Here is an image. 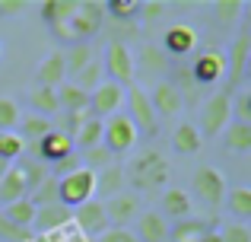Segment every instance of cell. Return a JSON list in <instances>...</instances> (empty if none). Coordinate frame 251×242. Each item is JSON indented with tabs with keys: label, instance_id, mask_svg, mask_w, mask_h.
<instances>
[{
	"label": "cell",
	"instance_id": "47",
	"mask_svg": "<svg viewBox=\"0 0 251 242\" xmlns=\"http://www.w3.org/2000/svg\"><path fill=\"white\" fill-rule=\"evenodd\" d=\"M166 10H169V3H159V0H153V3H140V16L143 19H159Z\"/></svg>",
	"mask_w": 251,
	"mask_h": 242
},
{
	"label": "cell",
	"instance_id": "39",
	"mask_svg": "<svg viewBox=\"0 0 251 242\" xmlns=\"http://www.w3.org/2000/svg\"><path fill=\"white\" fill-rule=\"evenodd\" d=\"M242 10H245L242 0H216V3H213V13H216L220 23H235Z\"/></svg>",
	"mask_w": 251,
	"mask_h": 242
},
{
	"label": "cell",
	"instance_id": "9",
	"mask_svg": "<svg viewBox=\"0 0 251 242\" xmlns=\"http://www.w3.org/2000/svg\"><path fill=\"white\" fill-rule=\"evenodd\" d=\"M124 96H127V89L118 86V83H111V80L99 83V86L89 93V115L99 118V121L118 115V108L124 106Z\"/></svg>",
	"mask_w": 251,
	"mask_h": 242
},
{
	"label": "cell",
	"instance_id": "35",
	"mask_svg": "<svg viewBox=\"0 0 251 242\" xmlns=\"http://www.w3.org/2000/svg\"><path fill=\"white\" fill-rule=\"evenodd\" d=\"M102 6L115 23H134V16L140 13V3H137V0H108V3H102Z\"/></svg>",
	"mask_w": 251,
	"mask_h": 242
},
{
	"label": "cell",
	"instance_id": "43",
	"mask_svg": "<svg viewBox=\"0 0 251 242\" xmlns=\"http://www.w3.org/2000/svg\"><path fill=\"white\" fill-rule=\"evenodd\" d=\"M232 118L239 124H251V93H245V89L232 96Z\"/></svg>",
	"mask_w": 251,
	"mask_h": 242
},
{
	"label": "cell",
	"instance_id": "23",
	"mask_svg": "<svg viewBox=\"0 0 251 242\" xmlns=\"http://www.w3.org/2000/svg\"><path fill=\"white\" fill-rule=\"evenodd\" d=\"M38 10H42V19L54 29V26L70 23V16L76 13V0H45Z\"/></svg>",
	"mask_w": 251,
	"mask_h": 242
},
{
	"label": "cell",
	"instance_id": "36",
	"mask_svg": "<svg viewBox=\"0 0 251 242\" xmlns=\"http://www.w3.org/2000/svg\"><path fill=\"white\" fill-rule=\"evenodd\" d=\"M51 131V121L42 118V115H29V118H23V140H42L45 134Z\"/></svg>",
	"mask_w": 251,
	"mask_h": 242
},
{
	"label": "cell",
	"instance_id": "21",
	"mask_svg": "<svg viewBox=\"0 0 251 242\" xmlns=\"http://www.w3.org/2000/svg\"><path fill=\"white\" fill-rule=\"evenodd\" d=\"M162 217H175V223L188 220L191 217V194L181 191V188H166L162 191Z\"/></svg>",
	"mask_w": 251,
	"mask_h": 242
},
{
	"label": "cell",
	"instance_id": "38",
	"mask_svg": "<svg viewBox=\"0 0 251 242\" xmlns=\"http://www.w3.org/2000/svg\"><path fill=\"white\" fill-rule=\"evenodd\" d=\"M32 204L35 207H48V204H57V179H45L42 185H38V191L32 194Z\"/></svg>",
	"mask_w": 251,
	"mask_h": 242
},
{
	"label": "cell",
	"instance_id": "3",
	"mask_svg": "<svg viewBox=\"0 0 251 242\" xmlns=\"http://www.w3.org/2000/svg\"><path fill=\"white\" fill-rule=\"evenodd\" d=\"M232 96L229 89H220V93H213L207 102H203L201 108V134L203 137H220L223 131L229 128V121H232Z\"/></svg>",
	"mask_w": 251,
	"mask_h": 242
},
{
	"label": "cell",
	"instance_id": "45",
	"mask_svg": "<svg viewBox=\"0 0 251 242\" xmlns=\"http://www.w3.org/2000/svg\"><path fill=\"white\" fill-rule=\"evenodd\" d=\"M76 169H83V162H80V153H70V156H64V160H57L54 166H51V172H54L57 179H64V175L76 172Z\"/></svg>",
	"mask_w": 251,
	"mask_h": 242
},
{
	"label": "cell",
	"instance_id": "1",
	"mask_svg": "<svg viewBox=\"0 0 251 242\" xmlns=\"http://www.w3.org/2000/svg\"><path fill=\"white\" fill-rule=\"evenodd\" d=\"M169 175H172V166L169 160L159 153V150H143L130 160V169H127V182L140 191H159V188L169 185Z\"/></svg>",
	"mask_w": 251,
	"mask_h": 242
},
{
	"label": "cell",
	"instance_id": "41",
	"mask_svg": "<svg viewBox=\"0 0 251 242\" xmlns=\"http://www.w3.org/2000/svg\"><path fill=\"white\" fill-rule=\"evenodd\" d=\"M89 118H92V115H89V108H86V112H67V115L61 118V128H57V131H61V134H67L70 140H74V137H76V131H80L83 124L89 121Z\"/></svg>",
	"mask_w": 251,
	"mask_h": 242
},
{
	"label": "cell",
	"instance_id": "12",
	"mask_svg": "<svg viewBox=\"0 0 251 242\" xmlns=\"http://www.w3.org/2000/svg\"><path fill=\"white\" fill-rule=\"evenodd\" d=\"M74 223L80 226V233L83 236H89V239H99L105 230H108V217H105V207H102V201H86V204H80L74 211Z\"/></svg>",
	"mask_w": 251,
	"mask_h": 242
},
{
	"label": "cell",
	"instance_id": "18",
	"mask_svg": "<svg viewBox=\"0 0 251 242\" xmlns=\"http://www.w3.org/2000/svg\"><path fill=\"white\" fill-rule=\"evenodd\" d=\"M70 153H74V140H70L67 134H61V131H54V128L38 140V156L48 160L51 166H54L57 160H64V156H70Z\"/></svg>",
	"mask_w": 251,
	"mask_h": 242
},
{
	"label": "cell",
	"instance_id": "14",
	"mask_svg": "<svg viewBox=\"0 0 251 242\" xmlns=\"http://www.w3.org/2000/svg\"><path fill=\"white\" fill-rule=\"evenodd\" d=\"M102 207H105V217H108V226H124L127 220L140 217V198L130 191H121L115 198H108Z\"/></svg>",
	"mask_w": 251,
	"mask_h": 242
},
{
	"label": "cell",
	"instance_id": "4",
	"mask_svg": "<svg viewBox=\"0 0 251 242\" xmlns=\"http://www.w3.org/2000/svg\"><path fill=\"white\" fill-rule=\"evenodd\" d=\"M102 19H105V6L99 0H76V13L70 16L67 32L74 38V45L89 42L99 29H102Z\"/></svg>",
	"mask_w": 251,
	"mask_h": 242
},
{
	"label": "cell",
	"instance_id": "50",
	"mask_svg": "<svg viewBox=\"0 0 251 242\" xmlns=\"http://www.w3.org/2000/svg\"><path fill=\"white\" fill-rule=\"evenodd\" d=\"M197 242H220V236H216V233H213V230H210V233H207V236H201V239H197Z\"/></svg>",
	"mask_w": 251,
	"mask_h": 242
},
{
	"label": "cell",
	"instance_id": "40",
	"mask_svg": "<svg viewBox=\"0 0 251 242\" xmlns=\"http://www.w3.org/2000/svg\"><path fill=\"white\" fill-rule=\"evenodd\" d=\"M0 239L3 242H32V230H23V226L10 223V220L0 214Z\"/></svg>",
	"mask_w": 251,
	"mask_h": 242
},
{
	"label": "cell",
	"instance_id": "33",
	"mask_svg": "<svg viewBox=\"0 0 251 242\" xmlns=\"http://www.w3.org/2000/svg\"><path fill=\"white\" fill-rule=\"evenodd\" d=\"M102 131H105V121L89 118L80 131H76L74 147H80V150H92V147H99V143H102Z\"/></svg>",
	"mask_w": 251,
	"mask_h": 242
},
{
	"label": "cell",
	"instance_id": "46",
	"mask_svg": "<svg viewBox=\"0 0 251 242\" xmlns=\"http://www.w3.org/2000/svg\"><path fill=\"white\" fill-rule=\"evenodd\" d=\"M99 242H137V236L127 226H108V230L99 236Z\"/></svg>",
	"mask_w": 251,
	"mask_h": 242
},
{
	"label": "cell",
	"instance_id": "30",
	"mask_svg": "<svg viewBox=\"0 0 251 242\" xmlns=\"http://www.w3.org/2000/svg\"><path fill=\"white\" fill-rule=\"evenodd\" d=\"M226 207H229V214L235 217V223H242V220H248L251 217V188H232V191L226 194Z\"/></svg>",
	"mask_w": 251,
	"mask_h": 242
},
{
	"label": "cell",
	"instance_id": "7",
	"mask_svg": "<svg viewBox=\"0 0 251 242\" xmlns=\"http://www.w3.org/2000/svg\"><path fill=\"white\" fill-rule=\"evenodd\" d=\"M102 64H105V70H108L111 83H118V86H130V83H134L137 64H134V54H130V48L124 42H108Z\"/></svg>",
	"mask_w": 251,
	"mask_h": 242
},
{
	"label": "cell",
	"instance_id": "42",
	"mask_svg": "<svg viewBox=\"0 0 251 242\" xmlns=\"http://www.w3.org/2000/svg\"><path fill=\"white\" fill-rule=\"evenodd\" d=\"M19 118H23V115H19V106L13 99H3V96H0V131H13L19 124Z\"/></svg>",
	"mask_w": 251,
	"mask_h": 242
},
{
	"label": "cell",
	"instance_id": "24",
	"mask_svg": "<svg viewBox=\"0 0 251 242\" xmlns=\"http://www.w3.org/2000/svg\"><path fill=\"white\" fill-rule=\"evenodd\" d=\"M207 233H210L207 220L188 217V220H178V223L169 230V242H197L201 236H207Z\"/></svg>",
	"mask_w": 251,
	"mask_h": 242
},
{
	"label": "cell",
	"instance_id": "17",
	"mask_svg": "<svg viewBox=\"0 0 251 242\" xmlns=\"http://www.w3.org/2000/svg\"><path fill=\"white\" fill-rule=\"evenodd\" d=\"M137 242H169V223L162 214L147 211L137 217V230H134Z\"/></svg>",
	"mask_w": 251,
	"mask_h": 242
},
{
	"label": "cell",
	"instance_id": "37",
	"mask_svg": "<svg viewBox=\"0 0 251 242\" xmlns=\"http://www.w3.org/2000/svg\"><path fill=\"white\" fill-rule=\"evenodd\" d=\"M99 70H102V64H99V57H96V61H89L80 74L74 77V86L83 89V93H92V89L99 86Z\"/></svg>",
	"mask_w": 251,
	"mask_h": 242
},
{
	"label": "cell",
	"instance_id": "11",
	"mask_svg": "<svg viewBox=\"0 0 251 242\" xmlns=\"http://www.w3.org/2000/svg\"><path fill=\"white\" fill-rule=\"evenodd\" d=\"M223 77H226V51H220V48L201 51V57L191 67V80L197 86H216Z\"/></svg>",
	"mask_w": 251,
	"mask_h": 242
},
{
	"label": "cell",
	"instance_id": "26",
	"mask_svg": "<svg viewBox=\"0 0 251 242\" xmlns=\"http://www.w3.org/2000/svg\"><path fill=\"white\" fill-rule=\"evenodd\" d=\"M223 147L232 153H248L251 150V124L229 121V128L223 131Z\"/></svg>",
	"mask_w": 251,
	"mask_h": 242
},
{
	"label": "cell",
	"instance_id": "22",
	"mask_svg": "<svg viewBox=\"0 0 251 242\" xmlns=\"http://www.w3.org/2000/svg\"><path fill=\"white\" fill-rule=\"evenodd\" d=\"M121 191H124V169L118 166V162L108 166V169H102V172H96V194L99 198H115V194H121Z\"/></svg>",
	"mask_w": 251,
	"mask_h": 242
},
{
	"label": "cell",
	"instance_id": "25",
	"mask_svg": "<svg viewBox=\"0 0 251 242\" xmlns=\"http://www.w3.org/2000/svg\"><path fill=\"white\" fill-rule=\"evenodd\" d=\"M54 96H57V106H61L64 112H86V108H89V93L76 89L74 83H61V86L54 89Z\"/></svg>",
	"mask_w": 251,
	"mask_h": 242
},
{
	"label": "cell",
	"instance_id": "2",
	"mask_svg": "<svg viewBox=\"0 0 251 242\" xmlns=\"http://www.w3.org/2000/svg\"><path fill=\"white\" fill-rule=\"evenodd\" d=\"M92 198H96V172L76 169V172L57 179V204H64L67 211H76L80 204Z\"/></svg>",
	"mask_w": 251,
	"mask_h": 242
},
{
	"label": "cell",
	"instance_id": "10",
	"mask_svg": "<svg viewBox=\"0 0 251 242\" xmlns=\"http://www.w3.org/2000/svg\"><path fill=\"white\" fill-rule=\"evenodd\" d=\"M248 54H251V35H248V29H242L239 38L232 42V48H229V54H226V89L229 93H235L239 83L245 80Z\"/></svg>",
	"mask_w": 251,
	"mask_h": 242
},
{
	"label": "cell",
	"instance_id": "44",
	"mask_svg": "<svg viewBox=\"0 0 251 242\" xmlns=\"http://www.w3.org/2000/svg\"><path fill=\"white\" fill-rule=\"evenodd\" d=\"M216 236H220V242H251V230L245 223H226Z\"/></svg>",
	"mask_w": 251,
	"mask_h": 242
},
{
	"label": "cell",
	"instance_id": "19",
	"mask_svg": "<svg viewBox=\"0 0 251 242\" xmlns=\"http://www.w3.org/2000/svg\"><path fill=\"white\" fill-rule=\"evenodd\" d=\"M67 77V67H64V54L61 51H51L48 57H42L38 64V86H48V89H57Z\"/></svg>",
	"mask_w": 251,
	"mask_h": 242
},
{
	"label": "cell",
	"instance_id": "6",
	"mask_svg": "<svg viewBox=\"0 0 251 242\" xmlns=\"http://www.w3.org/2000/svg\"><path fill=\"white\" fill-rule=\"evenodd\" d=\"M137 131H134V124H130L127 115H111L108 121H105V131H102V147L105 150H111L115 156H124V153H130V150L137 147Z\"/></svg>",
	"mask_w": 251,
	"mask_h": 242
},
{
	"label": "cell",
	"instance_id": "8",
	"mask_svg": "<svg viewBox=\"0 0 251 242\" xmlns=\"http://www.w3.org/2000/svg\"><path fill=\"white\" fill-rule=\"evenodd\" d=\"M191 191H194L197 198L203 201V204L220 207L223 201H226V179H223L220 169L201 166V169L194 172V179H191Z\"/></svg>",
	"mask_w": 251,
	"mask_h": 242
},
{
	"label": "cell",
	"instance_id": "31",
	"mask_svg": "<svg viewBox=\"0 0 251 242\" xmlns=\"http://www.w3.org/2000/svg\"><path fill=\"white\" fill-rule=\"evenodd\" d=\"M80 162H83V169H89V172H102V169L115 166L118 156L99 143V147H92V150H83V153H80Z\"/></svg>",
	"mask_w": 251,
	"mask_h": 242
},
{
	"label": "cell",
	"instance_id": "16",
	"mask_svg": "<svg viewBox=\"0 0 251 242\" xmlns=\"http://www.w3.org/2000/svg\"><path fill=\"white\" fill-rule=\"evenodd\" d=\"M74 220V211H67L64 204H48V207H35V220H32V230L42 233V236H51L61 226H67Z\"/></svg>",
	"mask_w": 251,
	"mask_h": 242
},
{
	"label": "cell",
	"instance_id": "34",
	"mask_svg": "<svg viewBox=\"0 0 251 242\" xmlns=\"http://www.w3.org/2000/svg\"><path fill=\"white\" fill-rule=\"evenodd\" d=\"M23 150H25V140L16 134V131H0V162L19 160Z\"/></svg>",
	"mask_w": 251,
	"mask_h": 242
},
{
	"label": "cell",
	"instance_id": "13",
	"mask_svg": "<svg viewBox=\"0 0 251 242\" xmlns=\"http://www.w3.org/2000/svg\"><path fill=\"white\" fill-rule=\"evenodd\" d=\"M150 106H153L156 118H175L178 112H181L184 99H181V89H178V83H156L153 86V96H150Z\"/></svg>",
	"mask_w": 251,
	"mask_h": 242
},
{
	"label": "cell",
	"instance_id": "29",
	"mask_svg": "<svg viewBox=\"0 0 251 242\" xmlns=\"http://www.w3.org/2000/svg\"><path fill=\"white\" fill-rule=\"evenodd\" d=\"M0 214H3L10 223L23 226V230H32V220H35V204H32L29 198H19V201H13V204H6Z\"/></svg>",
	"mask_w": 251,
	"mask_h": 242
},
{
	"label": "cell",
	"instance_id": "48",
	"mask_svg": "<svg viewBox=\"0 0 251 242\" xmlns=\"http://www.w3.org/2000/svg\"><path fill=\"white\" fill-rule=\"evenodd\" d=\"M25 10V0H0V16H19Z\"/></svg>",
	"mask_w": 251,
	"mask_h": 242
},
{
	"label": "cell",
	"instance_id": "51",
	"mask_svg": "<svg viewBox=\"0 0 251 242\" xmlns=\"http://www.w3.org/2000/svg\"><path fill=\"white\" fill-rule=\"evenodd\" d=\"M6 169H10V166H6V162H0V179H3V175H6Z\"/></svg>",
	"mask_w": 251,
	"mask_h": 242
},
{
	"label": "cell",
	"instance_id": "20",
	"mask_svg": "<svg viewBox=\"0 0 251 242\" xmlns=\"http://www.w3.org/2000/svg\"><path fill=\"white\" fill-rule=\"evenodd\" d=\"M19 198H29V185H25V175H23V169L19 166H13V169H6V175L0 179V204H13V201H19Z\"/></svg>",
	"mask_w": 251,
	"mask_h": 242
},
{
	"label": "cell",
	"instance_id": "32",
	"mask_svg": "<svg viewBox=\"0 0 251 242\" xmlns=\"http://www.w3.org/2000/svg\"><path fill=\"white\" fill-rule=\"evenodd\" d=\"M89 61H96V51H92V45H89V42L74 45V48L64 54V67H67V74H70V77H76Z\"/></svg>",
	"mask_w": 251,
	"mask_h": 242
},
{
	"label": "cell",
	"instance_id": "5",
	"mask_svg": "<svg viewBox=\"0 0 251 242\" xmlns=\"http://www.w3.org/2000/svg\"><path fill=\"white\" fill-rule=\"evenodd\" d=\"M127 118L134 124L137 137H156L159 134V118H156L153 106H150V96L143 93L140 86H130L127 89Z\"/></svg>",
	"mask_w": 251,
	"mask_h": 242
},
{
	"label": "cell",
	"instance_id": "28",
	"mask_svg": "<svg viewBox=\"0 0 251 242\" xmlns=\"http://www.w3.org/2000/svg\"><path fill=\"white\" fill-rule=\"evenodd\" d=\"M29 106L35 108L42 118H54L57 112H61V106H57V96H54V89H48V86H35L29 93Z\"/></svg>",
	"mask_w": 251,
	"mask_h": 242
},
{
	"label": "cell",
	"instance_id": "27",
	"mask_svg": "<svg viewBox=\"0 0 251 242\" xmlns=\"http://www.w3.org/2000/svg\"><path fill=\"white\" fill-rule=\"evenodd\" d=\"M201 131L194 128V124H178L175 128V134H172V147H175V153H181V156H191V153H197L201 150Z\"/></svg>",
	"mask_w": 251,
	"mask_h": 242
},
{
	"label": "cell",
	"instance_id": "15",
	"mask_svg": "<svg viewBox=\"0 0 251 242\" xmlns=\"http://www.w3.org/2000/svg\"><path fill=\"white\" fill-rule=\"evenodd\" d=\"M162 48H166L169 54H175V57L191 54V51L197 48V29H194V26H188V23L169 26L166 35H162Z\"/></svg>",
	"mask_w": 251,
	"mask_h": 242
},
{
	"label": "cell",
	"instance_id": "49",
	"mask_svg": "<svg viewBox=\"0 0 251 242\" xmlns=\"http://www.w3.org/2000/svg\"><path fill=\"white\" fill-rule=\"evenodd\" d=\"M143 61H147V67H153V70L162 67V54H159V51H153V48H143Z\"/></svg>",
	"mask_w": 251,
	"mask_h": 242
}]
</instances>
